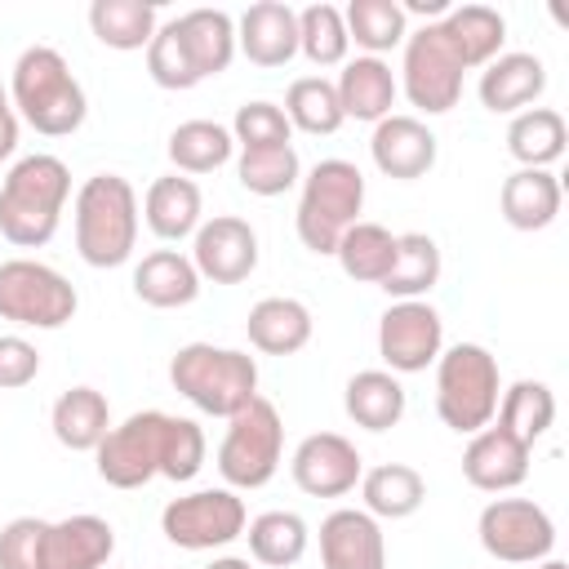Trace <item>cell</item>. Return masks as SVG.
<instances>
[{"label": "cell", "mask_w": 569, "mask_h": 569, "mask_svg": "<svg viewBox=\"0 0 569 569\" xmlns=\"http://www.w3.org/2000/svg\"><path fill=\"white\" fill-rule=\"evenodd\" d=\"M67 196H71V169L58 156L36 151L13 160L0 182V236L18 249L49 244L62 222Z\"/></svg>", "instance_id": "obj_2"}, {"label": "cell", "mask_w": 569, "mask_h": 569, "mask_svg": "<svg viewBox=\"0 0 569 569\" xmlns=\"http://www.w3.org/2000/svg\"><path fill=\"white\" fill-rule=\"evenodd\" d=\"M280 111H284L289 129H302V133H311V138L338 133L342 120H347L342 107H338V89H333V80H325V76H298V80L289 84Z\"/></svg>", "instance_id": "obj_40"}, {"label": "cell", "mask_w": 569, "mask_h": 569, "mask_svg": "<svg viewBox=\"0 0 569 569\" xmlns=\"http://www.w3.org/2000/svg\"><path fill=\"white\" fill-rule=\"evenodd\" d=\"M405 58H400V89L409 98V107H418L422 116H445L458 107L462 98V76L467 67L458 62V53L449 49L440 22H422L418 31L405 36Z\"/></svg>", "instance_id": "obj_10"}, {"label": "cell", "mask_w": 569, "mask_h": 569, "mask_svg": "<svg viewBox=\"0 0 569 569\" xmlns=\"http://www.w3.org/2000/svg\"><path fill=\"white\" fill-rule=\"evenodd\" d=\"M320 569H387V533L365 507H338L320 520Z\"/></svg>", "instance_id": "obj_17"}, {"label": "cell", "mask_w": 569, "mask_h": 569, "mask_svg": "<svg viewBox=\"0 0 569 569\" xmlns=\"http://www.w3.org/2000/svg\"><path fill=\"white\" fill-rule=\"evenodd\" d=\"M440 31L467 71L489 67L507 44V18L489 4H449V13L440 18Z\"/></svg>", "instance_id": "obj_26"}, {"label": "cell", "mask_w": 569, "mask_h": 569, "mask_svg": "<svg viewBox=\"0 0 569 569\" xmlns=\"http://www.w3.org/2000/svg\"><path fill=\"white\" fill-rule=\"evenodd\" d=\"M498 427H507L520 445H538L551 422H556V391L538 378H516L511 387H502V400H498V413H493Z\"/></svg>", "instance_id": "obj_34"}, {"label": "cell", "mask_w": 569, "mask_h": 569, "mask_svg": "<svg viewBox=\"0 0 569 569\" xmlns=\"http://www.w3.org/2000/svg\"><path fill=\"white\" fill-rule=\"evenodd\" d=\"M204 449L209 445L196 418H178L164 409H138L102 436V445L93 449V467L111 489H142L156 476L187 485L200 476Z\"/></svg>", "instance_id": "obj_1"}, {"label": "cell", "mask_w": 569, "mask_h": 569, "mask_svg": "<svg viewBox=\"0 0 569 569\" xmlns=\"http://www.w3.org/2000/svg\"><path fill=\"white\" fill-rule=\"evenodd\" d=\"M36 373H40L36 342H27L22 333H4L0 338V391H18V387L36 382Z\"/></svg>", "instance_id": "obj_46"}, {"label": "cell", "mask_w": 569, "mask_h": 569, "mask_svg": "<svg viewBox=\"0 0 569 569\" xmlns=\"http://www.w3.org/2000/svg\"><path fill=\"white\" fill-rule=\"evenodd\" d=\"M249 511L244 498H236V489H196L182 493L173 502H164L160 511V533L182 547V551H218L236 538H244Z\"/></svg>", "instance_id": "obj_11"}, {"label": "cell", "mask_w": 569, "mask_h": 569, "mask_svg": "<svg viewBox=\"0 0 569 569\" xmlns=\"http://www.w3.org/2000/svg\"><path fill=\"white\" fill-rule=\"evenodd\" d=\"M142 222L160 240H187V236H196V227L204 222V196H200L196 178H187V173L156 178L147 187V196H142Z\"/></svg>", "instance_id": "obj_24"}, {"label": "cell", "mask_w": 569, "mask_h": 569, "mask_svg": "<svg viewBox=\"0 0 569 569\" xmlns=\"http://www.w3.org/2000/svg\"><path fill=\"white\" fill-rule=\"evenodd\" d=\"M529 453H533V449L520 445L507 427L489 422V427H480V431L467 440V449H462V476H467V485L480 489V493H507V489L525 485V476H529Z\"/></svg>", "instance_id": "obj_18"}, {"label": "cell", "mask_w": 569, "mask_h": 569, "mask_svg": "<svg viewBox=\"0 0 569 569\" xmlns=\"http://www.w3.org/2000/svg\"><path fill=\"white\" fill-rule=\"evenodd\" d=\"M502 400V373L489 347L453 342L436 356V413L449 431L476 436L493 422Z\"/></svg>", "instance_id": "obj_6"}, {"label": "cell", "mask_w": 569, "mask_h": 569, "mask_svg": "<svg viewBox=\"0 0 569 569\" xmlns=\"http://www.w3.org/2000/svg\"><path fill=\"white\" fill-rule=\"evenodd\" d=\"M311 311L307 302L298 298H262L249 307L244 316V333H249V347L262 351V356H293L311 342Z\"/></svg>", "instance_id": "obj_28"}, {"label": "cell", "mask_w": 569, "mask_h": 569, "mask_svg": "<svg viewBox=\"0 0 569 569\" xmlns=\"http://www.w3.org/2000/svg\"><path fill=\"white\" fill-rule=\"evenodd\" d=\"M76 307V284L58 267L36 258L0 262V320H13L22 329H62Z\"/></svg>", "instance_id": "obj_9"}, {"label": "cell", "mask_w": 569, "mask_h": 569, "mask_svg": "<svg viewBox=\"0 0 569 569\" xmlns=\"http://www.w3.org/2000/svg\"><path fill=\"white\" fill-rule=\"evenodd\" d=\"M440 271H445V258H440V244L427 236V231H405L396 236V262L391 271L382 276V293L405 302V298H427L436 284H440Z\"/></svg>", "instance_id": "obj_31"}, {"label": "cell", "mask_w": 569, "mask_h": 569, "mask_svg": "<svg viewBox=\"0 0 569 569\" xmlns=\"http://www.w3.org/2000/svg\"><path fill=\"white\" fill-rule=\"evenodd\" d=\"M560 178L551 169H516L502 178V191H498V209L507 218V227L516 231H542L556 222L560 213Z\"/></svg>", "instance_id": "obj_27"}, {"label": "cell", "mask_w": 569, "mask_h": 569, "mask_svg": "<svg viewBox=\"0 0 569 569\" xmlns=\"http://www.w3.org/2000/svg\"><path fill=\"white\" fill-rule=\"evenodd\" d=\"M18 133H22V120H18L13 111L0 116V164L13 160V151H18Z\"/></svg>", "instance_id": "obj_47"}, {"label": "cell", "mask_w": 569, "mask_h": 569, "mask_svg": "<svg viewBox=\"0 0 569 569\" xmlns=\"http://www.w3.org/2000/svg\"><path fill=\"white\" fill-rule=\"evenodd\" d=\"M333 89H338L342 116H347V120H365V124L387 120L391 107H396V93H400L391 62L369 58V53L347 58L342 71H338V80H333Z\"/></svg>", "instance_id": "obj_21"}, {"label": "cell", "mask_w": 569, "mask_h": 569, "mask_svg": "<svg viewBox=\"0 0 569 569\" xmlns=\"http://www.w3.org/2000/svg\"><path fill=\"white\" fill-rule=\"evenodd\" d=\"M405 405H409V396H405L400 378L387 369H360L342 387V409L365 431H391L405 418Z\"/></svg>", "instance_id": "obj_30"}, {"label": "cell", "mask_w": 569, "mask_h": 569, "mask_svg": "<svg viewBox=\"0 0 569 569\" xmlns=\"http://www.w3.org/2000/svg\"><path fill=\"white\" fill-rule=\"evenodd\" d=\"M533 569H569V565H565V560H556V556H547V560H538Z\"/></svg>", "instance_id": "obj_49"}, {"label": "cell", "mask_w": 569, "mask_h": 569, "mask_svg": "<svg viewBox=\"0 0 569 569\" xmlns=\"http://www.w3.org/2000/svg\"><path fill=\"white\" fill-rule=\"evenodd\" d=\"M298 187H302L298 213H293L298 240L311 253H333L338 240H342V231L360 222V209H365V173L351 160L329 156V160H316L302 173Z\"/></svg>", "instance_id": "obj_7"}, {"label": "cell", "mask_w": 569, "mask_h": 569, "mask_svg": "<svg viewBox=\"0 0 569 569\" xmlns=\"http://www.w3.org/2000/svg\"><path fill=\"white\" fill-rule=\"evenodd\" d=\"M236 178L249 196L271 200V196H284L302 182V160H298L293 142L289 147H262V151H240L236 156Z\"/></svg>", "instance_id": "obj_42"}, {"label": "cell", "mask_w": 569, "mask_h": 569, "mask_svg": "<svg viewBox=\"0 0 569 569\" xmlns=\"http://www.w3.org/2000/svg\"><path fill=\"white\" fill-rule=\"evenodd\" d=\"M9 111H13V107H9V89L0 84V116H9Z\"/></svg>", "instance_id": "obj_50"}, {"label": "cell", "mask_w": 569, "mask_h": 569, "mask_svg": "<svg viewBox=\"0 0 569 569\" xmlns=\"http://www.w3.org/2000/svg\"><path fill=\"white\" fill-rule=\"evenodd\" d=\"M147 76H151L160 89H173V93L200 84L196 71H191V62H187V53H182V44H178L173 22L156 27V36H151V44H147Z\"/></svg>", "instance_id": "obj_44"}, {"label": "cell", "mask_w": 569, "mask_h": 569, "mask_svg": "<svg viewBox=\"0 0 569 569\" xmlns=\"http://www.w3.org/2000/svg\"><path fill=\"white\" fill-rule=\"evenodd\" d=\"M284 458V422L267 396H253L240 413L227 418L218 445V471L227 489H262Z\"/></svg>", "instance_id": "obj_8"}, {"label": "cell", "mask_w": 569, "mask_h": 569, "mask_svg": "<svg viewBox=\"0 0 569 569\" xmlns=\"http://www.w3.org/2000/svg\"><path fill=\"white\" fill-rule=\"evenodd\" d=\"M236 53L253 67H284L298 53V9L280 0H258L236 22Z\"/></svg>", "instance_id": "obj_20"}, {"label": "cell", "mask_w": 569, "mask_h": 569, "mask_svg": "<svg viewBox=\"0 0 569 569\" xmlns=\"http://www.w3.org/2000/svg\"><path fill=\"white\" fill-rule=\"evenodd\" d=\"M342 22H347V40L356 49H365L369 58L400 49L409 36V18H405L400 0H351L342 9Z\"/></svg>", "instance_id": "obj_39"}, {"label": "cell", "mask_w": 569, "mask_h": 569, "mask_svg": "<svg viewBox=\"0 0 569 569\" xmlns=\"http://www.w3.org/2000/svg\"><path fill=\"white\" fill-rule=\"evenodd\" d=\"M200 271L178 249H156L133 267V293L156 311H178L200 298Z\"/></svg>", "instance_id": "obj_25"}, {"label": "cell", "mask_w": 569, "mask_h": 569, "mask_svg": "<svg viewBox=\"0 0 569 569\" xmlns=\"http://www.w3.org/2000/svg\"><path fill=\"white\" fill-rule=\"evenodd\" d=\"M231 138L240 151H262V147H289L293 129L284 120V111L267 98H253L244 107H236V120H231Z\"/></svg>", "instance_id": "obj_43"}, {"label": "cell", "mask_w": 569, "mask_h": 569, "mask_svg": "<svg viewBox=\"0 0 569 569\" xmlns=\"http://www.w3.org/2000/svg\"><path fill=\"white\" fill-rule=\"evenodd\" d=\"M360 498L373 520H409L427 502V480L409 462H382L360 476Z\"/></svg>", "instance_id": "obj_32"}, {"label": "cell", "mask_w": 569, "mask_h": 569, "mask_svg": "<svg viewBox=\"0 0 569 569\" xmlns=\"http://www.w3.org/2000/svg\"><path fill=\"white\" fill-rule=\"evenodd\" d=\"M333 258H338V267H342L347 280H356V284H382V276L396 262V236L382 222H365L360 218L356 227L342 231Z\"/></svg>", "instance_id": "obj_38"}, {"label": "cell", "mask_w": 569, "mask_h": 569, "mask_svg": "<svg viewBox=\"0 0 569 569\" xmlns=\"http://www.w3.org/2000/svg\"><path fill=\"white\" fill-rule=\"evenodd\" d=\"M569 129L556 107H529L507 124V151L520 169H551L565 156Z\"/></svg>", "instance_id": "obj_33"}, {"label": "cell", "mask_w": 569, "mask_h": 569, "mask_svg": "<svg viewBox=\"0 0 569 569\" xmlns=\"http://www.w3.org/2000/svg\"><path fill=\"white\" fill-rule=\"evenodd\" d=\"M244 538H249V556L253 565H267V569H289L307 556V542H311V529L298 511H262L244 525Z\"/></svg>", "instance_id": "obj_37"}, {"label": "cell", "mask_w": 569, "mask_h": 569, "mask_svg": "<svg viewBox=\"0 0 569 569\" xmlns=\"http://www.w3.org/2000/svg\"><path fill=\"white\" fill-rule=\"evenodd\" d=\"M9 107L22 124H31L44 138H71L89 116V98L80 80L71 76L67 58L49 44H31L18 53L9 80Z\"/></svg>", "instance_id": "obj_3"}, {"label": "cell", "mask_w": 569, "mask_h": 569, "mask_svg": "<svg viewBox=\"0 0 569 569\" xmlns=\"http://www.w3.org/2000/svg\"><path fill=\"white\" fill-rule=\"evenodd\" d=\"M44 538H49V520L13 516L0 529V569H44Z\"/></svg>", "instance_id": "obj_45"}, {"label": "cell", "mask_w": 569, "mask_h": 569, "mask_svg": "<svg viewBox=\"0 0 569 569\" xmlns=\"http://www.w3.org/2000/svg\"><path fill=\"white\" fill-rule=\"evenodd\" d=\"M156 27L160 22H156L151 0H93L89 4V31L98 36V44H107L116 53L147 49Z\"/></svg>", "instance_id": "obj_35"}, {"label": "cell", "mask_w": 569, "mask_h": 569, "mask_svg": "<svg viewBox=\"0 0 569 569\" xmlns=\"http://www.w3.org/2000/svg\"><path fill=\"white\" fill-rule=\"evenodd\" d=\"M71 218H76V253L89 267L107 271V267H124L133 258L142 209H138V191L129 178H120V173L84 178L76 191Z\"/></svg>", "instance_id": "obj_4"}, {"label": "cell", "mask_w": 569, "mask_h": 569, "mask_svg": "<svg viewBox=\"0 0 569 569\" xmlns=\"http://www.w3.org/2000/svg\"><path fill=\"white\" fill-rule=\"evenodd\" d=\"M204 569H253L244 556H218V560H209Z\"/></svg>", "instance_id": "obj_48"}, {"label": "cell", "mask_w": 569, "mask_h": 569, "mask_svg": "<svg viewBox=\"0 0 569 569\" xmlns=\"http://www.w3.org/2000/svg\"><path fill=\"white\" fill-rule=\"evenodd\" d=\"M187 258L196 262L200 280L240 284L258 267V231L244 218H236V213H213V218H204L196 227Z\"/></svg>", "instance_id": "obj_15"}, {"label": "cell", "mask_w": 569, "mask_h": 569, "mask_svg": "<svg viewBox=\"0 0 569 569\" xmlns=\"http://www.w3.org/2000/svg\"><path fill=\"white\" fill-rule=\"evenodd\" d=\"M289 476L307 498H347L365 476V458L347 436L311 431L298 440L289 458Z\"/></svg>", "instance_id": "obj_14"}, {"label": "cell", "mask_w": 569, "mask_h": 569, "mask_svg": "<svg viewBox=\"0 0 569 569\" xmlns=\"http://www.w3.org/2000/svg\"><path fill=\"white\" fill-rule=\"evenodd\" d=\"M436 133L427 129V120L418 116H387L373 124L369 133V156L378 164L382 178H396V182H413V178H427L436 169Z\"/></svg>", "instance_id": "obj_16"}, {"label": "cell", "mask_w": 569, "mask_h": 569, "mask_svg": "<svg viewBox=\"0 0 569 569\" xmlns=\"http://www.w3.org/2000/svg\"><path fill=\"white\" fill-rule=\"evenodd\" d=\"M547 89V67L538 53H498L489 67H480V107L493 116H520L529 111Z\"/></svg>", "instance_id": "obj_19"}, {"label": "cell", "mask_w": 569, "mask_h": 569, "mask_svg": "<svg viewBox=\"0 0 569 569\" xmlns=\"http://www.w3.org/2000/svg\"><path fill=\"white\" fill-rule=\"evenodd\" d=\"M480 547L502 565H538L556 551V520L533 498H493L476 520Z\"/></svg>", "instance_id": "obj_12"}, {"label": "cell", "mask_w": 569, "mask_h": 569, "mask_svg": "<svg viewBox=\"0 0 569 569\" xmlns=\"http://www.w3.org/2000/svg\"><path fill=\"white\" fill-rule=\"evenodd\" d=\"M169 382L200 413L231 418L258 396V360L249 351H240V347L187 342L169 360Z\"/></svg>", "instance_id": "obj_5"}, {"label": "cell", "mask_w": 569, "mask_h": 569, "mask_svg": "<svg viewBox=\"0 0 569 569\" xmlns=\"http://www.w3.org/2000/svg\"><path fill=\"white\" fill-rule=\"evenodd\" d=\"M178 44L196 71V80L222 76L236 58V18L227 9H187L173 18Z\"/></svg>", "instance_id": "obj_23"}, {"label": "cell", "mask_w": 569, "mask_h": 569, "mask_svg": "<svg viewBox=\"0 0 569 569\" xmlns=\"http://www.w3.org/2000/svg\"><path fill=\"white\" fill-rule=\"evenodd\" d=\"M111 551H116V529L102 516L76 511V516L49 520L44 569H102Z\"/></svg>", "instance_id": "obj_22"}, {"label": "cell", "mask_w": 569, "mask_h": 569, "mask_svg": "<svg viewBox=\"0 0 569 569\" xmlns=\"http://www.w3.org/2000/svg\"><path fill=\"white\" fill-rule=\"evenodd\" d=\"M347 22H342V9L338 4H307L298 9V53L311 62V67H342L347 62Z\"/></svg>", "instance_id": "obj_41"}, {"label": "cell", "mask_w": 569, "mask_h": 569, "mask_svg": "<svg viewBox=\"0 0 569 569\" xmlns=\"http://www.w3.org/2000/svg\"><path fill=\"white\" fill-rule=\"evenodd\" d=\"M169 160H173V173H213L222 169L231 156H236V138L227 124L218 120H182L173 133H169Z\"/></svg>", "instance_id": "obj_36"}, {"label": "cell", "mask_w": 569, "mask_h": 569, "mask_svg": "<svg viewBox=\"0 0 569 569\" xmlns=\"http://www.w3.org/2000/svg\"><path fill=\"white\" fill-rule=\"evenodd\" d=\"M53 440L71 453H93L111 431V405L98 387H67L49 409Z\"/></svg>", "instance_id": "obj_29"}, {"label": "cell", "mask_w": 569, "mask_h": 569, "mask_svg": "<svg viewBox=\"0 0 569 569\" xmlns=\"http://www.w3.org/2000/svg\"><path fill=\"white\" fill-rule=\"evenodd\" d=\"M445 351V320L427 298L391 302L378 316V356L387 360V373H422Z\"/></svg>", "instance_id": "obj_13"}]
</instances>
